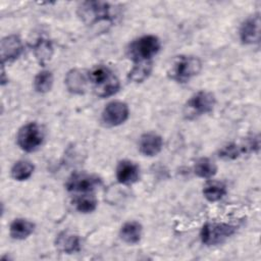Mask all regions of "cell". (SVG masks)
<instances>
[{
	"instance_id": "obj_1",
	"label": "cell",
	"mask_w": 261,
	"mask_h": 261,
	"mask_svg": "<svg viewBox=\"0 0 261 261\" xmlns=\"http://www.w3.org/2000/svg\"><path fill=\"white\" fill-rule=\"evenodd\" d=\"M89 83L93 86L94 93L101 98L114 95L120 88L119 80L106 65L99 64L88 71Z\"/></svg>"
},
{
	"instance_id": "obj_2",
	"label": "cell",
	"mask_w": 261,
	"mask_h": 261,
	"mask_svg": "<svg viewBox=\"0 0 261 261\" xmlns=\"http://www.w3.org/2000/svg\"><path fill=\"white\" fill-rule=\"evenodd\" d=\"M202 69V62L198 57L190 55H178L174 57L167 69L169 79L176 83H187L199 74Z\"/></svg>"
},
{
	"instance_id": "obj_3",
	"label": "cell",
	"mask_w": 261,
	"mask_h": 261,
	"mask_svg": "<svg viewBox=\"0 0 261 261\" xmlns=\"http://www.w3.org/2000/svg\"><path fill=\"white\" fill-rule=\"evenodd\" d=\"M161 47L159 39L154 35H145L134 40L126 49L128 58L134 62L151 61Z\"/></svg>"
},
{
	"instance_id": "obj_4",
	"label": "cell",
	"mask_w": 261,
	"mask_h": 261,
	"mask_svg": "<svg viewBox=\"0 0 261 261\" xmlns=\"http://www.w3.org/2000/svg\"><path fill=\"white\" fill-rule=\"evenodd\" d=\"M77 14L86 24H94L101 21L110 22L115 17L112 6L102 1L83 2L77 9Z\"/></svg>"
},
{
	"instance_id": "obj_5",
	"label": "cell",
	"mask_w": 261,
	"mask_h": 261,
	"mask_svg": "<svg viewBox=\"0 0 261 261\" xmlns=\"http://www.w3.org/2000/svg\"><path fill=\"white\" fill-rule=\"evenodd\" d=\"M215 96L208 91L195 93L184 107V116L187 119H195L203 114L211 112L215 106Z\"/></svg>"
},
{
	"instance_id": "obj_6",
	"label": "cell",
	"mask_w": 261,
	"mask_h": 261,
	"mask_svg": "<svg viewBox=\"0 0 261 261\" xmlns=\"http://www.w3.org/2000/svg\"><path fill=\"white\" fill-rule=\"evenodd\" d=\"M236 226L224 222H206L200 231V238L206 246H216L225 242L236 232Z\"/></svg>"
},
{
	"instance_id": "obj_7",
	"label": "cell",
	"mask_w": 261,
	"mask_h": 261,
	"mask_svg": "<svg viewBox=\"0 0 261 261\" xmlns=\"http://www.w3.org/2000/svg\"><path fill=\"white\" fill-rule=\"evenodd\" d=\"M44 133L36 122H29L22 125L16 136L18 147L24 152H35L43 144Z\"/></svg>"
},
{
	"instance_id": "obj_8",
	"label": "cell",
	"mask_w": 261,
	"mask_h": 261,
	"mask_svg": "<svg viewBox=\"0 0 261 261\" xmlns=\"http://www.w3.org/2000/svg\"><path fill=\"white\" fill-rule=\"evenodd\" d=\"M100 185L101 179L98 176L85 172H76L69 176L65 187L68 192L91 194Z\"/></svg>"
},
{
	"instance_id": "obj_9",
	"label": "cell",
	"mask_w": 261,
	"mask_h": 261,
	"mask_svg": "<svg viewBox=\"0 0 261 261\" xmlns=\"http://www.w3.org/2000/svg\"><path fill=\"white\" fill-rule=\"evenodd\" d=\"M128 106L121 101L109 102L102 111V122L106 126H117L128 117Z\"/></svg>"
},
{
	"instance_id": "obj_10",
	"label": "cell",
	"mask_w": 261,
	"mask_h": 261,
	"mask_svg": "<svg viewBox=\"0 0 261 261\" xmlns=\"http://www.w3.org/2000/svg\"><path fill=\"white\" fill-rule=\"evenodd\" d=\"M259 148V139L258 137H253L251 139H248L246 143L237 144V143H230L225 146H223L219 152L218 155L220 158L224 160H233L243 155L246 152H252L255 150H258Z\"/></svg>"
},
{
	"instance_id": "obj_11",
	"label": "cell",
	"mask_w": 261,
	"mask_h": 261,
	"mask_svg": "<svg viewBox=\"0 0 261 261\" xmlns=\"http://www.w3.org/2000/svg\"><path fill=\"white\" fill-rule=\"evenodd\" d=\"M2 64L12 62L17 59L23 51V44L16 35H10L2 39L0 44Z\"/></svg>"
},
{
	"instance_id": "obj_12",
	"label": "cell",
	"mask_w": 261,
	"mask_h": 261,
	"mask_svg": "<svg viewBox=\"0 0 261 261\" xmlns=\"http://www.w3.org/2000/svg\"><path fill=\"white\" fill-rule=\"evenodd\" d=\"M240 38L244 44L252 45L260 40V17L256 14L246 19L240 29Z\"/></svg>"
},
{
	"instance_id": "obj_13",
	"label": "cell",
	"mask_w": 261,
	"mask_h": 261,
	"mask_svg": "<svg viewBox=\"0 0 261 261\" xmlns=\"http://www.w3.org/2000/svg\"><path fill=\"white\" fill-rule=\"evenodd\" d=\"M116 179L122 185H133L140 177L139 166L130 160H121L116 166Z\"/></svg>"
},
{
	"instance_id": "obj_14",
	"label": "cell",
	"mask_w": 261,
	"mask_h": 261,
	"mask_svg": "<svg viewBox=\"0 0 261 261\" xmlns=\"http://www.w3.org/2000/svg\"><path fill=\"white\" fill-rule=\"evenodd\" d=\"M163 147L162 138L155 133H146L140 137L139 150L144 156H156Z\"/></svg>"
},
{
	"instance_id": "obj_15",
	"label": "cell",
	"mask_w": 261,
	"mask_h": 261,
	"mask_svg": "<svg viewBox=\"0 0 261 261\" xmlns=\"http://www.w3.org/2000/svg\"><path fill=\"white\" fill-rule=\"evenodd\" d=\"M88 83V72L81 69H71L65 76L66 88L73 94H83L87 89Z\"/></svg>"
},
{
	"instance_id": "obj_16",
	"label": "cell",
	"mask_w": 261,
	"mask_h": 261,
	"mask_svg": "<svg viewBox=\"0 0 261 261\" xmlns=\"http://www.w3.org/2000/svg\"><path fill=\"white\" fill-rule=\"evenodd\" d=\"M56 249L64 254H72L81 250L80 237L69 231L60 232L55 240Z\"/></svg>"
},
{
	"instance_id": "obj_17",
	"label": "cell",
	"mask_w": 261,
	"mask_h": 261,
	"mask_svg": "<svg viewBox=\"0 0 261 261\" xmlns=\"http://www.w3.org/2000/svg\"><path fill=\"white\" fill-rule=\"evenodd\" d=\"M35 230V224L24 218L14 219L9 226L10 237L14 240H24L29 238Z\"/></svg>"
},
{
	"instance_id": "obj_18",
	"label": "cell",
	"mask_w": 261,
	"mask_h": 261,
	"mask_svg": "<svg viewBox=\"0 0 261 261\" xmlns=\"http://www.w3.org/2000/svg\"><path fill=\"white\" fill-rule=\"evenodd\" d=\"M33 51L40 65L44 66L48 61H50L53 55V46L51 41H49L48 39L40 38L34 44Z\"/></svg>"
},
{
	"instance_id": "obj_19",
	"label": "cell",
	"mask_w": 261,
	"mask_h": 261,
	"mask_svg": "<svg viewBox=\"0 0 261 261\" xmlns=\"http://www.w3.org/2000/svg\"><path fill=\"white\" fill-rule=\"evenodd\" d=\"M143 228L137 221H127L120 228V238L126 244H137L142 238Z\"/></svg>"
},
{
	"instance_id": "obj_20",
	"label": "cell",
	"mask_w": 261,
	"mask_h": 261,
	"mask_svg": "<svg viewBox=\"0 0 261 261\" xmlns=\"http://www.w3.org/2000/svg\"><path fill=\"white\" fill-rule=\"evenodd\" d=\"M195 174L201 178H211L217 172L216 164L207 157L198 159L194 166Z\"/></svg>"
},
{
	"instance_id": "obj_21",
	"label": "cell",
	"mask_w": 261,
	"mask_h": 261,
	"mask_svg": "<svg viewBox=\"0 0 261 261\" xmlns=\"http://www.w3.org/2000/svg\"><path fill=\"white\" fill-rule=\"evenodd\" d=\"M151 71H152V60L134 63V66L128 72L127 77L133 83H142L150 75Z\"/></svg>"
},
{
	"instance_id": "obj_22",
	"label": "cell",
	"mask_w": 261,
	"mask_h": 261,
	"mask_svg": "<svg viewBox=\"0 0 261 261\" xmlns=\"http://www.w3.org/2000/svg\"><path fill=\"white\" fill-rule=\"evenodd\" d=\"M226 194V187L220 181H209L203 189V195L209 202H216L223 198Z\"/></svg>"
},
{
	"instance_id": "obj_23",
	"label": "cell",
	"mask_w": 261,
	"mask_h": 261,
	"mask_svg": "<svg viewBox=\"0 0 261 261\" xmlns=\"http://www.w3.org/2000/svg\"><path fill=\"white\" fill-rule=\"evenodd\" d=\"M35 166L32 164V162L28 160H19L13 164L11 167V176L15 180H25L30 178L34 172Z\"/></svg>"
},
{
	"instance_id": "obj_24",
	"label": "cell",
	"mask_w": 261,
	"mask_h": 261,
	"mask_svg": "<svg viewBox=\"0 0 261 261\" xmlns=\"http://www.w3.org/2000/svg\"><path fill=\"white\" fill-rule=\"evenodd\" d=\"M53 85V74L50 70L43 69L34 79V89L36 92L45 94L49 92Z\"/></svg>"
},
{
	"instance_id": "obj_25",
	"label": "cell",
	"mask_w": 261,
	"mask_h": 261,
	"mask_svg": "<svg viewBox=\"0 0 261 261\" xmlns=\"http://www.w3.org/2000/svg\"><path fill=\"white\" fill-rule=\"evenodd\" d=\"M73 205L79 212L90 213L96 209L97 200L92 195V193L91 194H82L74 199Z\"/></svg>"
}]
</instances>
